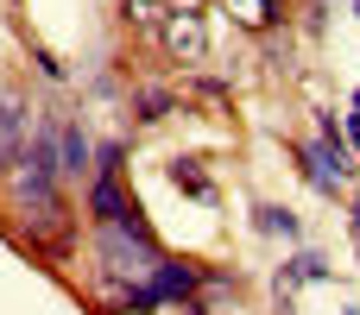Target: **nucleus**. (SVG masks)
Wrapping results in <instances>:
<instances>
[{"label":"nucleus","instance_id":"1","mask_svg":"<svg viewBox=\"0 0 360 315\" xmlns=\"http://www.w3.org/2000/svg\"><path fill=\"white\" fill-rule=\"evenodd\" d=\"M165 44H171V57H184V63H202V51H209L202 13H171V19H165Z\"/></svg>","mask_w":360,"mask_h":315},{"label":"nucleus","instance_id":"2","mask_svg":"<svg viewBox=\"0 0 360 315\" xmlns=\"http://www.w3.org/2000/svg\"><path fill=\"white\" fill-rule=\"evenodd\" d=\"M19 158H25V107L19 95L0 88V170H19Z\"/></svg>","mask_w":360,"mask_h":315},{"label":"nucleus","instance_id":"3","mask_svg":"<svg viewBox=\"0 0 360 315\" xmlns=\"http://www.w3.org/2000/svg\"><path fill=\"white\" fill-rule=\"evenodd\" d=\"M146 284H152V297H158V303H177V297H190V290H196V272L158 253V265H152V278H146Z\"/></svg>","mask_w":360,"mask_h":315},{"label":"nucleus","instance_id":"4","mask_svg":"<svg viewBox=\"0 0 360 315\" xmlns=\"http://www.w3.org/2000/svg\"><path fill=\"white\" fill-rule=\"evenodd\" d=\"M57 158H63V177H82L89 170V139H82V126H57Z\"/></svg>","mask_w":360,"mask_h":315},{"label":"nucleus","instance_id":"5","mask_svg":"<svg viewBox=\"0 0 360 315\" xmlns=\"http://www.w3.org/2000/svg\"><path fill=\"white\" fill-rule=\"evenodd\" d=\"M171 183H177V189H190L196 202H215V183H209V170H202L196 158H184V164H171Z\"/></svg>","mask_w":360,"mask_h":315},{"label":"nucleus","instance_id":"6","mask_svg":"<svg viewBox=\"0 0 360 315\" xmlns=\"http://www.w3.org/2000/svg\"><path fill=\"white\" fill-rule=\"evenodd\" d=\"M316 278H323V259H316V253H297V259L278 272V290H297V284H316Z\"/></svg>","mask_w":360,"mask_h":315},{"label":"nucleus","instance_id":"7","mask_svg":"<svg viewBox=\"0 0 360 315\" xmlns=\"http://www.w3.org/2000/svg\"><path fill=\"white\" fill-rule=\"evenodd\" d=\"M259 227H266V234H285V240H297V215H291V208H266V215H259Z\"/></svg>","mask_w":360,"mask_h":315},{"label":"nucleus","instance_id":"8","mask_svg":"<svg viewBox=\"0 0 360 315\" xmlns=\"http://www.w3.org/2000/svg\"><path fill=\"white\" fill-rule=\"evenodd\" d=\"M348 139H354V145H360V114H354V120H348Z\"/></svg>","mask_w":360,"mask_h":315},{"label":"nucleus","instance_id":"9","mask_svg":"<svg viewBox=\"0 0 360 315\" xmlns=\"http://www.w3.org/2000/svg\"><path fill=\"white\" fill-rule=\"evenodd\" d=\"M348 221H354V246H360V208H354V215H348Z\"/></svg>","mask_w":360,"mask_h":315},{"label":"nucleus","instance_id":"10","mask_svg":"<svg viewBox=\"0 0 360 315\" xmlns=\"http://www.w3.org/2000/svg\"><path fill=\"white\" fill-rule=\"evenodd\" d=\"M354 13H360V6H354Z\"/></svg>","mask_w":360,"mask_h":315}]
</instances>
